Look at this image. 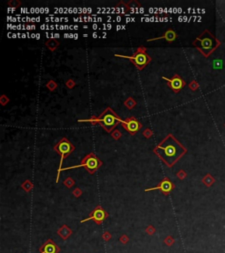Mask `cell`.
<instances>
[{
  "instance_id": "cell-1",
  "label": "cell",
  "mask_w": 225,
  "mask_h": 253,
  "mask_svg": "<svg viewBox=\"0 0 225 253\" xmlns=\"http://www.w3.org/2000/svg\"><path fill=\"white\" fill-rule=\"evenodd\" d=\"M153 152L165 165L172 168L184 155L187 149L172 134H168L154 148Z\"/></svg>"
},
{
  "instance_id": "cell-2",
  "label": "cell",
  "mask_w": 225,
  "mask_h": 253,
  "mask_svg": "<svg viewBox=\"0 0 225 253\" xmlns=\"http://www.w3.org/2000/svg\"><path fill=\"white\" fill-rule=\"evenodd\" d=\"M79 122H90L92 126H96L97 124L100 125L106 133L111 134L115 129V127L120 123L123 121V119L112 110L111 107H106L102 113L96 117L95 115L91 116V118L86 119H79Z\"/></svg>"
},
{
  "instance_id": "cell-3",
  "label": "cell",
  "mask_w": 225,
  "mask_h": 253,
  "mask_svg": "<svg viewBox=\"0 0 225 253\" xmlns=\"http://www.w3.org/2000/svg\"><path fill=\"white\" fill-rule=\"evenodd\" d=\"M221 42L211 34L208 30L198 36L193 42V45L205 57H208L211 54L220 46Z\"/></svg>"
},
{
  "instance_id": "cell-4",
  "label": "cell",
  "mask_w": 225,
  "mask_h": 253,
  "mask_svg": "<svg viewBox=\"0 0 225 253\" xmlns=\"http://www.w3.org/2000/svg\"><path fill=\"white\" fill-rule=\"evenodd\" d=\"M147 49L144 46L138 47L136 51L134 53L132 56H123V55H118L115 54L114 56L120 57V58H126L130 60L131 63H133L135 66V68L138 70H142L149 63L151 62V57L147 54Z\"/></svg>"
},
{
  "instance_id": "cell-5",
  "label": "cell",
  "mask_w": 225,
  "mask_h": 253,
  "mask_svg": "<svg viewBox=\"0 0 225 253\" xmlns=\"http://www.w3.org/2000/svg\"><path fill=\"white\" fill-rule=\"evenodd\" d=\"M54 150L61 156V162L59 164V168L57 170V176H56V183H58L59 178H60V173L63 169L62 166H63V160L66 157H68L75 150V146L66 137H63L54 146Z\"/></svg>"
},
{
  "instance_id": "cell-6",
  "label": "cell",
  "mask_w": 225,
  "mask_h": 253,
  "mask_svg": "<svg viewBox=\"0 0 225 253\" xmlns=\"http://www.w3.org/2000/svg\"><path fill=\"white\" fill-rule=\"evenodd\" d=\"M102 164H103L102 161L94 153L91 152V153H89L84 156V158L81 160L80 164L70 166V167H66V168H63L62 170H70V169L84 167L90 174H94L98 169L102 166Z\"/></svg>"
},
{
  "instance_id": "cell-7",
  "label": "cell",
  "mask_w": 225,
  "mask_h": 253,
  "mask_svg": "<svg viewBox=\"0 0 225 253\" xmlns=\"http://www.w3.org/2000/svg\"><path fill=\"white\" fill-rule=\"evenodd\" d=\"M107 217H108L107 212H106L100 205H98V206H97L93 210L91 211L90 215H89V217L85 218V219L81 221V223H84L85 222H88V221H91H91H93L96 224L100 225Z\"/></svg>"
},
{
  "instance_id": "cell-8",
  "label": "cell",
  "mask_w": 225,
  "mask_h": 253,
  "mask_svg": "<svg viewBox=\"0 0 225 253\" xmlns=\"http://www.w3.org/2000/svg\"><path fill=\"white\" fill-rule=\"evenodd\" d=\"M121 126L131 135H135L142 127V123L134 116L123 119V121L121 122Z\"/></svg>"
},
{
  "instance_id": "cell-9",
  "label": "cell",
  "mask_w": 225,
  "mask_h": 253,
  "mask_svg": "<svg viewBox=\"0 0 225 253\" xmlns=\"http://www.w3.org/2000/svg\"><path fill=\"white\" fill-rule=\"evenodd\" d=\"M174 188H175V185L172 182V180L168 178L167 177H164L157 186L151 187V188H147L144 191L145 192H150V191H153V190H159L160 192H162V193L164 195H168L169 193Z\"/></svg>"
},
{
  "instance_id": "cell-10",
  "label": "cell",
  "mask_w": 225,
  "mask_h": 253,
  "mask_svg": "<svg viewBox=\"0 0 225 253\" xmlns=\"http://www.w3.org/2000/svg\"><path fill=\"white\" fill-rule=\"evenodd\" d=\"M163 79L167 81L168 86L174 91L175 93H179L186 86V82L182 79V77L179 76L178 74H174V76L172 78H168L166 77H162Z\"/></svg>"
},
{
  "instance_id": "cell-11",
  "label": "cell",
  "mask_w": 225,
  "mask_h": 253,
  "mask_svg": "<svg viewBox=\"0 0 225 253\" xmlns=\"http://www.w3.org/2000/svg\"><path fill=\"white\" fill-rule=\"evenodd\" d=\"M60 252V248L56 245V244L53 242L52 239H48L43 244H42L40 249H39V253H59Z\"/></svg>"
},
{
  "instance_id": "cell-12",
  "label": "cell",
  "mask_w": 225,
  "mask_h": 253,
  "mask_svg": "<svg viewBox=\"0 0 225 253\" xmlns=\"http://www.w3.org/2000/svg\"><path fill=\"white\" fill-rule=\"evenodd\" d=\"M177 37H178V35H177V34H176L175 31H173L172 29H168V30H167V31H165V32H164V34L163 35H161V36L157 37V38L149 39V40H147V42H153V41H157V40H160V39H164L166 42L172 43V42H173L174 41H175L176 39H177Z\"/></svg>"
},
{
  "instance_id": "cell-13",
  "label": "cell",
  "mask_w": 225,
  "mask_h": 253,
  "mask_svg": "<svg viewBox=\"0 0 225 253\" xmlns=\"http://www.w3.org/2000/svg\"><path fill=\"white\" fill-rule=\"evenodd\" d=\"M57 235L61 237V238L63 240H67L72 235V230L66 224H63L61 228L58 229L57 230Z\"/></svg>"
},
{
  "instance_id": "cell-14",
  "label": "cell",
  "mask_w": 225,
  "mask_h": 253,
  "mask_svg": "<svg viewBox=\"0 0 225 253\" xmlns=\"http://www.w3.org/2000/svg\"><path fill=\"white\" fill-rule=\"evenodd\" d=\"M45 45H46V47L49 49V51L54 52V51H55V50H56V49L59 47L60 42H59L58 40L52 38V39H49V40H48L47 42H45Z\"/></svg>"
},
{
  "instance_id": "cell-15",
  "label": "cell",
  "mask_w": 225,
  "mask_h": 253,
  "mask_svg": "<svg viewBox=\"0 0 225 253\" xmlns=\"http://www.w3.org/2000/svg\"><path fill=\"white\" fill-rule=\"evenodd\" d=\"M202 183H203L204 185H206V186H208V187H210L211 185L214 184V183L216 182V179L212 177V175L211 174H207V175L204 177L203 178H202Z\"/></svg>"
},
{
  "instance_id": "cell-16",
  "label": "cell",
  "mask_w": 225,
  "mask_h": 253,
  "mask_svg": "<svg viewBox=\"0 0 225 253\" xmlns=\"http://www.w3.org/2000/svg\"><path fill=\"white\" fill-rule=\"evenodd\" d=\"M124 105L126 106L127 109L131 110V109H133L134 107L136 105V101L133 98L129 97V98H127L126 100L124 101Z\"/></svg>"
},
{
  "instance_id": "cell-17",
  "label": "cell",
  "mask_w": 225,
  "mask_h": 253,
  "mask_svg": "<svg viewBox=\"0 0 225 253\" xmlns=\"http://www.w3.org/2000/svg\"><path fill=\"white\" fill-rule=\"evenodd\" d=\"M21 187L23 188V190H24L25 192L28 193V192H30L31 190L34 188V185H33V183L31 182L30 180L27 179V180H25L24 182L22 183Z\"/></svg>"
},
{
  "instance_id": "cell-18",
  "label": "cell",
  "mask_w": 225,
  "mask_h": 253,
  "mask_svg": "<svg viewBox=\"0 0 225 253\" xmlns=\"http://www.w3.org/2000/svg\"><path fill=\"white\" fill-rule=\"evenodd\" d=\"M57 86H58V85H57V84H56L54 80H49V82L47 83V84H46V87H47L50 91H55L56 88H57Z\"/></svg>"
},
{
  "instance_id": "cell-19",
  "label": "cell",
  "mask_w": 225,
  "mask_h": 253,
  "mask_svg": "<svg viewBox=\"0 0 225 253\" xmlns=\"http://www.w3.org/2000/svg\"><path fill=\"white\" fill-rule=\"evenodd\" d=\"M64 185L67 187V188H71L74 185H75V180L71 178H67L64 181H63Z\"/></svg>"
},
{
  "instance_id": "cell-20",
  "label": "cell",
  "mask_w": 225,
  "mask_h": 253,
  "mask_svg": "<svg viewBox=\"0 0 225 253\" xmlns=\"http://www.w3.org/2000/svg\"><path fill=\"white\" fill-rule=\"evenodd\" d=\"M7 5L9 6V7H12V8H18L21 6V2L19 0H10Z\"/></svg>"
},
{
  "instance_id": "cell-21",
  "label": "cell",
  "mask_w": 225,
  "mask_h": 253,
  "mask_svg": "<svg viewBox=\"0 0 225 253\" xmlns=\"http://www.w3.org/2000/svg\"><path fill=\"white\" fill-rule=\"evenodd\" d=\"M121 135H122V134L120 133V131L118 130V129H114L112 133H111V136H112L114 140H116V141L119 140L120 138L121 137Z\"/></svg>"
},
{
  "instance_id": "cell-22",
  "label": "cell",
  "mask_w": 225,
  "mask_h": 253,
  "mask_svg": "<svg viewBox=\"0 0 225 253\" xmlns=\"http://www.w3.org/2000/svg\"><path fill=\"white\" fill-rule=\"evenodd\" d=\"M199 84L197 83L195 80H193V81H191V83H190L189 84H188V87H189L190 89L192 90V91H197L198 89H199Z\"/></svg>"
},
{
  "instance_id": "cell-23",
  "label": "cell",
  "mask_w": 225,
  "mask_h": 253,
  "mask_svg": "<svg viewBox=\"0 0 225 253\" xmlns=\"http://www.w3.org/2000/svg\"><path fill=\"white\" fill-rule=\"evenodd\" d=\"M174 242H175V240H174V238H173L172 237H171V236L166 237L165 239H164V244L167 246H172L174 244Z\"/></svg>"
},
{
  "instance_id": "cell-24",
  "label": "cell",
  "mask_w": 225,
  "mask_h": 253,
  "mask_svg": "<svg viewBox=\"0 0 225 253\" xmlns=\"http://www.w3.org/2000/svg\"><path fill=\"white\" fill-rule=\"evenodd\" d=\"M65 85L68 89H73L76 85V83L73 79H68L66 82H65Z\"/></svg>"
},
{
  "instance_id": "cell-25",
  "label": "cell",
  "mask_w": 225,
  "mask_h": 253,
  "mask_svg": "<svg viewBox=\"0 0 225 253\" xmlns=\"http://www.w3.org/2000/svg\"><path fill=\"white\" fill-rule=\"evenodd\" d=\"M9 101H10V98H8L6 95H5V94L1 95V97H0V104L1 105H6L7 103H9Z\"/></svg>"
},
{
  "instance_id": "cell-26",
  "label": "cell",
  "mask_w": 225,
  "mask_h": 253,
  "mask_svg": "<svg viewBox=\"0 0 225 253\" xmlns=\"http://www.w3.org/2000/svg\"><path fill=\"white\" fill-rule=\"evenodd\" d=\"M177 177L180 179V180H183L186 178V172L184 170H179L178 172H177Z\"/></svg>"
},
{
  "instance_id": "cell-27",
  "label": "cell",
  "mask_w": 225,
  "mask_h": 253,
  "mask_svg": "<svg viewBox=\"0 0 225 253\" xmlns=\"http://www.w3.org/2000/svg\"><path fill=\"white\" fill-rule=\"evenodd\" d=\"M142 134H143V136H144L145 138L149 139V138H150V137L152 136L153 132L151 131V129H149V128H146V129L142 132Z\"/></svg>"
},
{
  "instance_id": "cell-28",
  "label": "cell",
  "mask_w": 225,
  "mask_h": 253,
  "mask_svg": "<svg viewBox=\"0 0 225 253\" xmlns=\"http://www.w3.org/2000/svg\"><path fill=\"white\" fill-rule=\"evenodd\" d=\"M145 231H146V233H147L148 235L151 236V235H153L155 232H156V229H155L152 225H149L147 228H146Z\"/></svg>"
},
{
  "instance_id": "cell-29",
  "label": "cell",
  "mask_w": 225,
  "mask_h": 253,
  "mask_svg": "<svg viewBox=\"0 0 225 253\" xmlns=\"http://www.w3.org/2000/svg\"><path fill=\"white\" fill-rule=\"evenodd\" d=\"M72 194H73L74 196L76 197V198H79V197H80L81 195H82V194H83V192H82V190L80 189V188L77 187V188H75V189L73 190V192H72Z\"/></svg>"
},
{
  "instance_id": "cell-30",
  "label": "cell",
  "mask_w": 225,
  "mask_h": 253,
  "mask_svg": "<svg viewBox=\"0 0 225 253\" xmlns=\"http://www.w3.org/2000/svg\"><path fill=\"white\" fill-rule=\"evenodd\" d=\"M102 238L104 239V241H105V242H108L110 239L112 238V235L110 234V232L105 231L103 234H102Z\"/></svg>"
},
{
  "instance_id": "cell-31",
  "label": "cell",
  "mask_w": 225,
  "mask_h": 253,
  "mask_svg": "<svg viewBox=\"0 0 225 253\" xmlns=\"http://www.w3.org/2000/svg\"><path fill=\"white\" fill-rule=\"evenodd\" d=\"M128 241H129V238H128V237H127V235H125V234H124V235H122V236L120 237V243H122L123 244H126Z\"/></svg>"
},
{
  "instance_id": "cell-32",
  "label": "cell",
  "mask_w": 225,
  "mask_h": 253,
  "mask_svg": "<svg viewBox=\"0 0 225 253\" xmlns=\"http://www.w3.org/2000/svg\"><path fill=\"white\" fill-rule=\"evenodd\" d=\"M224 127H225V123H224Z\"/></svg>"
}]
</instances>
